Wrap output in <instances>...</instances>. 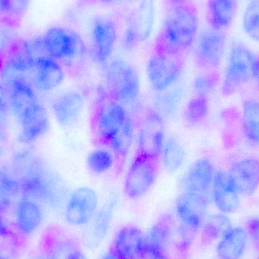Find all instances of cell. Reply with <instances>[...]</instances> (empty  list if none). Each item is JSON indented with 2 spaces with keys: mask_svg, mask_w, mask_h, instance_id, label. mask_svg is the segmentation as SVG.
<instances>
[{
  "mask_svg": "<svg viewBox=\"0 0 259 259\" xmlns=\"http://www.w3.org/2000/svg\"><path fill=\"white\" fill-rule=\"evenodd\" d=\"M12 168L19 178L21 196L53 207L68 199L62 180L31 152H16L12 158Z\"/></svg>",
  "mask_w": 259,
  "mask_h": 259,
  "instance_id": "1",
  "label": "cell"
},
{
  "mask_svg": "<svg viewBox=\"0 0 259 259\" xmlns=\"http://www.w3.org/2000/svg\"><path fill=\"white\" fill-rule=\"evenodd\" d=\"M199 25V14L194 5L170 6L155 49L184 56L196 42Z\"/></svg>",
  "mask_w": 259,
  "mask_h": 259,
  "instance_id": "2",
  "label": "cell"
},
{
  "mask_svg": "<svg viewBox=\"0 0 259 259\" xmlns=\"http://www.w3.org/2000/svg\"><path fill=\"white\" fill-rule=\"evenodd\" d=\"M109 95L124 107L132 106L140 94V78L135 67L121 59L108 65L106 74Z\"/></svg>",
  "mask_w": 259,
  "mask_h": 259,
  "instance_id": "3",
  "label": "cell"
},
{
  "mask_svg": "<svg viewBox=\"0 0 259 259\" xmlns=\"http://www.w3.org/2000/svg\"><path fill=\"white\" fill-rule=\"evenodd\" d=\"M184 56L154 48L146 65L149 84L156 92L170 89L182 75Z\"/></svg>",
  "mask_w": 259,
  "mask_h": 259,
  "instance_id": "4",
  "label": "cell"
},
{
  "mask_svg": "<svg viewBox=\"0 0 259 259\" xmlns=\"http://www.w3.org/2000/svg\"><path fill=\"white\" fill-rule=\"evenodd\" d=\"M255 55L243 44L234 42L228 55L222 82V93L231 96L252 80Z\"/></svg>",
  "mask_w": 259,
  "mask_h": 259,
  "instance_id": "5",
  "label": "cell"
},
{
  "mask_svg": "<svg viewBox=\"0 0 259 259\" xmlns=\"http://www.w3.org/2000/svg\"><path fill=\"white\" fill-rule=\"evenodd\" d=\"M159 167V158H149L137 152L124 181L126 196L137 200L146 195L156 181Z\"/></svg>",
  "mask_w": 259,
  "mask_h": 259,
  "instance_id": "6",
  "label": "cell"
},
{
  "mask_svg": "<svg viewBox=\"0 0 259 259\" xmlns=\"http://www.w3.org/2000/svg\"><path fill=\"white\" fill-rule=\"evenodd\" d=\"M47 54L59 61L74 60L84 56L86 47L77 32L65 27H50L42 36Z\"/></svg>",
  "mask_w": 259,
  "mask_h": 259,
  "instance_id": "7",
  "label": "cell"
},
{
  "mask_svg": "<svg viewBox=\"0 0 259 259\" xmlns=\"http://www.w3.org/2000/svg\"><path fill=\"white\" fill-rule=\"evenodd\" d=\"M126 108L108 94L96 109L94 129L100 143L108 145L128 118Z\"/></svg>",
  "mask_w": 259,
  "mask_h": 259,
  "instance_id": "8",
  "label": "cell"
},
{
  "mask_svg": "<svg viewBox=\"0 0 259 259\" xmlns=\"http://www.w3.org/2000/svg\"><path fill=\"white\" fill-rule=\"evenodd\" d=\"M225 31L208 28L198 36L195 47L196 63L204 71H215L222 65L226 51Z\"/></svg>",
  "mask_w": 259,
  "mask_h": 259,
  "instance_id": "9",
  "label": "cell"
},
{
  "mask_svg": "<svg viewBox=\"0 0 259 259\" xmlns=\"http://www.w3.org/2000/svg\"><path fill=\"white\" fill-rule=\"evenodd\" d=\"M99 196L91 187H79L71 193L65 203V218L68 225H88L98 211Z\"/></svg>",
  "mask_w": 259,
  "mask_h": 259,
  "instance_id": "10",
  "label": "cell"
},
{
  "mask_svg": "<svg viewBox=\"0 0 259 259\" xmlns=\"http://www.w3.org/2000/svg\"><path fill=\"white\" fill-rule=\"evenodd\" d=\"M165 140L164 118L156 111L148 112L139 130L137 152L149 158L160 159Z\"/></svg>",
  "mask_w": 259,
  "mask_h": 259,
  "instance_id": "11",
  "label": "cell"
},
{
  "mask_svg": "<svg viewBox=\"0 0 259 259\" xmlns=\"http://www.w3.org/2000/svg\"><path fill=\"white\" fill-rule=\"evenodd\" d=\"M216 170L209 158H198L189 167L181 181L183 193L196 195L212 202L211 189Z\"/></svg>",
  "mask_w": 259,
  "mask_h": 259,
  "instance_id": "12",
  "label": "cell"
},
{
  "mask_svg": "<svg viewBox=\"0 0 259 259\" xmlns=\"http://www.w3.org/2000/svg\"><path fill=\"white\" fill-rule=\"evenodd\" d=\"M91 37L93 57L105 65L113 53L118 37L115 22L108 17H96L91 23Z\"/></svg>",
  "mask_w": 259,
  "mask_h": 259,
  "instance_id": "13",
  "label": "cell"
},
{
  "mask_svg": "<svg viewBox=\"0 0 259 259\" xmlns=\"http://www.w3.org/2000/svg\"><path fill=\"white\" fill-rule=\"evenodd\" d=\"M209 203L206 199L196 195L181 193L175 205L180 226L196 234L205 222Z\"/></svg>",
  "mask_w": 259,
  "mask_h": 259,
  "instance_id": "14",
  "label": "cell"
},
{
  "mask_svg": "<svg viewBox=\"0 0 259 259\" xmlns=\"http://www.w3.org/2000/svg\"><path fill=\"white\" fill-rule=\"evenodd\" d=\"M8 89L11 109L19 122L40 104L35 88L26 80L24 74L15 77Z\"/></svg>",
  "mask_w": 259,
  "mask_h": 259,
  "instance_id": "15",
  "label": "cell"
},
{
  "mask_svg": "<svg viewBox=\"0 0 259 259\" xmlns=\"http://www.w3.org/2000/svg\"><path fill=\"white\" fill-rule=\"evenodd\" d=\"M230 180L240 196L249 197L259 187V160L258 158H242L235 161L228 170Z\"/></svg>",
  "mask_w": 259,
  "mask_h": 259,
  "instance_id": "16",
  "label": "cell"
},
{
  "mask_svg": "<svg viewBox=\"0 0 259 259\" xmlns=\"http://www.w3.org/2000/svg\"><path fill=\"white\" fill-rule=\"evenodd\" d=\"M112 250L121 259H145V234L137 227H123L115 234Z\"/></svg>",
  "mask_w": 259,
  "mask_h": 259,
  "instance_id": "17",
  "label": "cell"
},
{
  "mask_svg": "<svg viewBox=\"0 0 259 259\" xmlns=\"http://www.w3.org/2000/svg\"><path fill=\"white\" fill-rule=\"evenodd\" d=\"M32 72L33 88L42 92L57 89L65 80V71L62 65L50 56H44L39 59Z\"/></svg>",
  "mask_w": 259,
  "mask_h": 259,
  "instance_id": "18",
  "label": "cell"
},
{
  "mask_svg": "<svg viewBox=\"0 0 259 259\" xmlns=\"http://www.w3.org/2000/svg\"><path fill=\"white\" fill-rule=\"evenodd\" d=\"M240 197L230 180L228 170H216L211 199L219 211L224 214L235 212L240 207Z\"/></svg>",
  "mask_w": 259,
  "mask_h": 259,
  "instance_id": "19",
  "label": "cell"
},
{
  "mask_svg": "<svg viewBox=\"0 0 259 259\" xmlns=\"http://www.w3.org/2000/svg\"><path fill=\"white\" fill-rule=\"evenodd\" d=\"M51 107L59 125L70 127L78 119L83 111V97L75 91H66L53 100Z\"/></svg>",
  "mask_w": 259,
  "mask_h": 259,
  "instance_id": "20",
  "label": "cell"
},
{
  "mask_svg": "<svg viewBox=\"0 0 259 259\" xmlns=\"http://www.w3.org/2000/svg\"><path fill=\"white\" fill-rule=\"evenodd\" d=\"M115 208V202L110 201L97 211L83 234V243L88 249H97L106 238L112 226Z\"/></svg>",
  "mask_w": 259,
  "mask_h": 259,
  "instance_id": "21",
  "label": "cell"
},
{
  "mask_svg": "<svg viewBox=\"0 0 259 259\" xmlns=\"http://www.w3.org/2000/svg\"><path fill=\"white\" fill-rule=\"evenodd\" d=\"M44 219L39 203L33 199L21 196L15 207L17 229L23 235H30L40 226Z\"/></svg>",
  "mask_w": 259,
  "mask_h": 259,
  "instance_id": "22",
  "label": "cell"
},
{
  "mask_svg": "<svg viewBox=\"0 0 259 259\" xmlns=\"http://www.w3.org/2000/svg\"><path fill=\"white\" fill-rule=\"evenodd\" d=\"M19 123L21 129L18 141L24 144L35 143L48 131L50 127L48 113L41 103Z\"/></svg>",
  "mask_w": 259,
  "mask_h": 259,
  "instance_id": "23",
  "label": "cell"
},
{
  "mask_svg": "<svg viewBox=\"0 0 259 259\" xmlns=\"http://www.w3.org/2000/svg\"><path fill=\"white\" fill-rule=\"evenodd\" d=\"M172 228L168 219H162L145 234L146 256L167 255L172 240Z\"/></svg>",
  "mask_w": 259,
  "mask_h": 259,
  "instance_id": "24",
  "label": "cell"
},
{
  "mask_svg": "<svg viewBox=\"0 0 259 259\" xmlns=\"http://www.w3.org/2000/svg\"><path fill=\"white\" fill-rule=\"evenodd\" d=\"M238 0H208L206 19L209 27L225 31L237 15Z\"/></svg>",
  "mask_w": 259,
  "mask_h": 259,
  "instance_id": "25",
  "label": "cell"
},
{
  "mask_svg": "<svg viewBox=\"0 0 259 259\" xmlns=\"http://www.w3.org/2000/svg\"><path fill=\"white\" fill-rule=\"evenodd\" d=\"M21 196L19 178L12 167H0V213H8Z\"/></svg>",
  "mask_w": 259,
  "mask_h": 259,
  "instance_id": "26",
  "label": "cell"
},
{
  "mask_svg": "<svg viewBox=\"0 0 259 259\" xmlns=\"http://www.w3.org/2000/svg\"><path fill=\"white\" fill-rule=\"evenodd\" d=\"M155 22V6L153 0H141L128 24L137 35L139 44L150 36Z\"/></svg>",
  "mask_w": 259,
  "mask_h": 259,
  "instance_id": "27",
  "label": "cell"
},
{
  "mask_svg": "<svg viewBox=\"0 0 259 259\" xmlns=\"http://www.w3.org/2000/svg\"><path fill=\"white\" fill-rule=\"evenodd\" d=\"M248 234L242 228H233L226 236L221 239L217 246L220 259H240L247 244Z\"/></svg>",
  "mask_w": 259,
  "mask_h": 259,
  "instance_id": "28",
  "label": "cell"
},
{
  "mask_svg": "<svg viewBox=\"0 0 259 259\" xmlns=\"http://www.w3.org/2000/svg\"><path fill=\"white\" fill-rule=\"evenodd\" d=\"M241 128L246 141L259 146V101L247 99L241 109Z\"/></svg>",
  "mask_w": 259,
  "mask_h": 259,
  "instance_id": "29",
  "label": "cell"
},
{
  "mask_svg": "<svg viewBox=\"0 0 259 259\" xmlns=\"http://www.w3.org/2000/svg\"><path fill=\"white\" fill-rule=\"evenodd\" d=\"M160 158L166 171L175 173L185 161V149L175 137H168L166 139Z\"/></svg>",
  "mask_w": 259,
  "mask_h": 259,
  "instance_id": "30",
  "label": "cell"
},
{
  "mask_svg": "<svg viewBox=\"0 0 259 259\" xmlns=\"http://www.w3.org/2000/svg\"><path fill=\"white\" fill-rule=\"evenodd\" d=\"M135 137L134 124L131 116L126 120L118 134L110 140L108 146L112 149L114 155L121 158H124L131 152Z\"/></svg>",
  "mask_w": 259,
  "mask_h": 259,
  "instance_id": "31",
  "label": "cell"
},
{
  "mask_svg": "<svg viewBox=\"0 0 259 259\" xmlns=\"http://www.w3.org/2000/svg\"><path fill=\"white\" fill-rule=\"evenodd\" d=\"M204 236L209 240L222 239L233 229L229 218L224 213L208 216L202 225Z\"/></svg>",
  "mask_w": 259,
  "mask_h": 259,
  "instance_id": "32",
  "label": "cell"
},
{
  "mask_svg": "<svg viewBox=\"0 0 259 259\" xmlns=\"http://www.w3.org/2000/svg\"><path fill=\"white\" fill-rule=\"evenodd\" d=\"M209 112L208 97L195 96L190 99L184 111V118L190 125H198L205 121Z\"/></svg>",
  "mask_w": 259,
  "mask_h": 259,
  "instance_id": "33",
  "label": "cell"
},
{
  "mask_svg": "<svg viewBox=\"0 0 259 259\" xmlns=\"http://www.w3.org/2000/svg\"><path fill=\"white\" fill-rule=\"evenodd\" d=\"M242 25L246 36L259 44V0H249L243 12Z\"/></svg>",
  "mask_w": 259,
  "mask_h": 259,
  "instance_id": "34",
  "label": "cell"
},
{
  "mask_svg": "<svg viewBox=\"0 0 259 259\" xmlns=\"http://www.w3.org/2000/svg\"><path fill=\"white\" fill-rule=\"evenodd\" d=\"M87 163L93 173L103 175L112 168L115 163V156L113 152L108 149H94L88 155Z\"/></svg>",
  "mask_w": 259,
  "mask_h": 259,
  "instance_id": "35",
  "label": "cell"
},
{
  "mask_svg": "<svg viewBox=\"0 0 259 259\" xmlns=\"http://www.w3.org/2000/svg\"><path fill=\"white\" fill-rule=\"evenodd\" d=\"M47 259H88L74 240L66 239L55 243L47 254Z\"/></svg>",
  "mask_w": 259,
  "mask_h": 259,
  "instance_id": "36",
  "label": "cell"
},
{
  "mask_svg": "<svg viewBox=\"0 0 259 259\" xmlns=\"http://www.w3.org/2000/svg\"><path fill=\"white\" fill-rule=\"evenodd\" d=\"M30 0H0V18L15 22L22 18L30 6Z\"/></svg>",
  "mask_w": 259,
  "mask_h": 259,
  "instance_id": "37",
  "label": "cell"
},
{
  "mask_svg": "<svg viewBox=\"0 0 259 259\" xmlns=\"http://www.w3.org/2000/svg\"><path fill=\"white\" fill-rule=\"evenodd\" d=\"M219 82L215 71H203L193 81V89L196 96L208 97L214 91Z\"/></svg>",
  "mask_w": 259,
  "mask_h": 259,
  "instance_id": "38",
  "label": "cell"
},
{
  "mask_svg": "<svg viewBox=\"0 0 259 259\" xmlns=\"http://www.w3.org/2000/svg\"><path fill=\"white\" fill-rule=\"evenodd\" d=\"M161 93L164 94L160 96L158 99V103L157 106L158 109L156 112L163 118L164 115H169L175 112L179 105L181 98V94L178 91H170V89H169Z\"/></svg>",
  "mask_w": 259,
  "mask_h": 259,
  "instance_id": "39",
  "label": "cell"
},
{
  "mask_svg": "<svg viewBox=\"0 0 259 259\" xmlns=\"http://www.w3.org/2000/svg\"><path fill=\"white\" fill-rule=\"evenodd\" d=\"M246 232L257 248L259 249V217L251 219L246 225Z\"/></svg>",
  "mask_w": 259,
  "mask_h": 259,
  "instance_id": "40",
  "label": "cell"
},
{
  "mask_svg": "<svg viewBox=\"0 0 259 259\" xmlns=\"http://www.w3.org/2000/svg\"><path fill=\"white\" fill-rule=\"evenodd\" d=\"M17 255V246L12 241L0 246V259H15Z\"/></svg>",
  "mask_w": 259,
  "mask_h": 259,
  "instance_id": "41",
  "label": "cell"
},
{
  "mask_svg": "<svg viewBox=\"0 0 259 259\" xmlns=\"http://www.w3.org/2000/svg\"><path fill=\"white\" fill-rule=\"evenodd\" d=\"M7 105L6 91L3 86L0 85V117L3 116Z\"/></svg>",
  "mask_w": 259,
  "mask_h": 259,
  "instance_id": "42",
  "label": "cell"
},
{
  "mask_svg": "<svg viewBox=\"0 0 259 259\" xmlns=\"http://www.w3.org/2000/svg\"><path fill=\"white\" fill-rule=\"evenodd\" d=\"M10 234L9 227L4 219L0 215V240L6 238Z\"/></svg>",
  "mask_w": 259,
  "mask_h": 259,
  "instance_id": "43",
  "label": "cell"
},
{
  "mask_svg": "<svg viewBox=\"0 0 259 259\" xmlns=\"http://www.w3.org/2000/svg\"><path fill=\"white\" fill-rule=\"evenodd\" d=\"M252 79H254L259 85V56H255L253 67V77H252Z\"/></svg>",
  "mask_w": 259,
  "mask_h": 259,
  "instance_id": "44",
  "label": "cell"
},
{
  "mask_svg": "<svg viewBox=\"0 0 259 259\" xmlns=\"http://www.w3.org/2000/svg\"><path fill=\"white\" fill-rule=\"evenodd\" d=\"M101 259H121L120 257H118L113 251L111 249L109 252L105 253L104 255H103Z\"/></svg>",
  "mask_w": 259,
  "mask_h": 259,
  "instance_id": "45",
  "label": "cell"
},
{
  "mask_svg": "<svg viewBox=\"0 0 259 259\" xmlns=\"http://www.w3.org/2000/svg\"><path fill=\"white\" fill-rule=\"evenodd\" d=\"M190 0H167L170 6H178V5L186 4L190 3Z\"/></svg>",
  "mask_w": 259,
  "mask_h": 259,
  "instance_id": "46",
  "label": "cell"
},
{
  "mask_svg": "<svg viewBox=\"0 0 259 259\" xmlns=\"http://www.w3.org/2000/svg\"><path fill=\"white\" fill-rule=\"evenodd\" d=\"M145 259H169L167 255H162V256H146Z\"/></svg>",
  "mask_w": 259,
  "mask_h": 259,
  "instance_id": "47",
  "label": "cell"
},
{
  "mask_svg": "<svg viewBox=\"0 0 259 259\" xmlns=\"http://www.w3.org/2000/svg\"><path fill=\"white\" fill-rule=\"evenodd\" d=\"M100 3H105V4H112V3H115L118 0H99Z\"/></svg>",
  "mask_w": 259,
  "mask_h": 259,
  "instance_id": "48",
  "label": "cell"
},
{
  "mask_svg": "<svg viewBox=\"0 0 259 259\" xmlns=\"http://www.w3.org/2000/svg\"><path fill=\"white\" fill-rule=\"evenodd\" d=\"M34 259H47V256H38Z\"/></svg>",
  "mask_w": 259,
  "mask_h": 259,
  "instance_id": "49",
  "label": "cell"
}]
</instances>
